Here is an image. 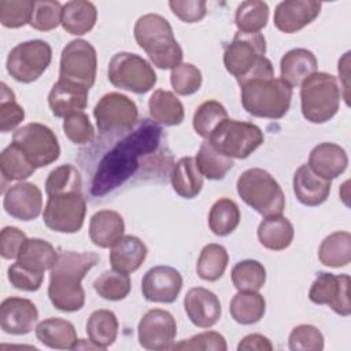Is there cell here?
<instances>
[{
	"label": "cell",
	"mask_w": 351,
	"mask_h": 351,
	"mask_svg": "<svg viewBox=\"0 0 351 351\" xmlns=\"http://www.w3.org/2000/svg\"><path fill=\"white\" fill-rule=\"evenodd\" d=\"M162 137V129L144 119L136 130L107 152L99 163L93 176L90 192L93 196H103L115 189L130 178L141 166V160H147L155 154Z\"/></svg>",
	"instance_id": "obj_1"
},
{
	"label": "cell",
	"mask_w": 351,
	"mask_h": 351,
	"mask_svg": "<svg viewBox=\"0 0 351 351\" xmlns=\"http://www.w3.org/2000/svg\"><path fill=\"white\" fill-rule=\"evenodd\" d=\"M100 256L96 252L63 251L51 269L48 298L55 308L74 313L85 304V291L81 280L97 265Z\"/></svg>",
	"instance_id": "obj_2"
},
{
	"label": "cell",
	"mask_w": 351,
	"mask_h": 351,
	"mask_svg": "<svg viewBox=\"0 0 351 351\" xmlns=\"http://www.w3.org/2000/svg\"><path fill=\"white\" fill-rule=\"evenodd\" d=\"M266 38L262 33L237 32L225 48L223 64L239 85L261 77H274L271 62L265 56Z\"/></svg>",
	"instance_id": "obj_3"
},
{
	"label": "cell",
	"mask_w": 351,
	"mask_h": 351,
	"mask_svg": "<svg viewBox=\"0 0 351 351\" xmlns=\"http://www.w3.org/2000/svg\"><path fill=\"white\" fill-rule=\"evenodd\" d=\"M134 38L158 69H174L182 63V48L177 43L173 27L158 14H145L134 25Z\"/></svg>",
	"instance_id": "obj_4"
},
{
	"label": "cell",
	"mask_w": 351,
	"mask_h": 351,
	"mask_svg": "<svg viewBox=\"0 0 351 351\" xmlns=\"http://www.w3.org/2000/svg\"><path fill=\"white\" fill-rule=\"evenodd\" d=\"M244 110L258 118L280 119L291 106L292 88L281 78L261 77L240 85Z\"/></svg>",
	"instance_id": "obj_5"
},
{
	"label": "cell",
	"mask_w": 351,
	"mask_h": 351,
	"mask_svg": "<svg viewBox=\"0 0 351 351\" xmlns=\"http://www.w3.org/2000/svg\"><path fill=\"white\" fill-rule=\"evenodd\" d=\"M236 186L241 200L262 217L282 215L285 196L269 171L259 167L248 169L241 173Z\"/></svg>",
	"instance_id": "obj_6"
},
{
	"label": "cell",
	"mask_w": 351,
	"mask_h": 351,
	"mask_svg": "<svg viewBox=\"0 0 351 351\" xmlns=\"http://www.w3.org/2000/svg\"><path fill=\"white\" fill-rule=\"evenodd\" d=\"M303 117L311 123H325L339 111L341 88L335 75L318 71L300 85Z\"/></svg>",
	"instance_id": "obj_7"
},
{
	"label": "cell",
	"mask_w": 351,
	"mask_h": 351,
	"mask_svg": "<svg viewBox=\"0 0 351 351\" xmlns=\"http://www.w3.org/2000/svg\"><path fill=\"white\" fill-rule=\"evenodd\" d=\"M263 133L254 123L225 119L208 137V143L230 159H245L263 144Z\"/></svg>",
	"instance_id": "obj_8"
},
{
	"label": "cell",
	"mask_w": 351,
	"mask_h": 351,
	"mask_svg": "<svg viewBox=\"0 0 351 351\" xmlns=\"http://www.w3.org/2000/svg\"><path fill=\"white\" fill-rule=\"evenodd\" d=\"M108 81L115 88L143 95L155 86L158 78L151 63L140 55L118 52L108 63Z\"/></svg>",
	"instance_id": "obj_9"
},
{
	"label": "cell",
	"mask_w": 351,
	"mask_h": 351,
	"mask_svg": "<svg viewBox=\"0 0 351 351\" xmlns=\"http://www.w3.org/2000/svg\"><path fill=\"white\" fill-rule=\"evenodd\" d=\"M86 202L82 191H69L48 196L43 219L48 229L58 233H77L85 219Z\"/></svg>",
	"instance_id": "obj_10"
},
{
	"label": "cell",
	"mask_w": 351,
	"mask_h": 351,
	"mask_svg": "<svg viewBox=\"0 0 351 351\" xmlns=\"http://www.w3.org/2000/svg\"><path fill=\"white\" fill-rule=\"evenodd\" d=\"M52 60V48L44 40H29L15 45L7 56V71L18 82L40 78Z\"/></svg>",
	"instance_id": "obj_11"
},
{
	"label": "cell",
	"mask_w": 351,
	"mask_h": 351,
	"mask_svg": "<svg viewBox=\"0 0 351 351\" xmlns=\"http://www.w3.org/2000/svg\"><path fill=\"white\" fill-rule=\"evenodd\" d=\"M12 143L22 149L36 169L53 163L60 155L58 137L48 126L38 122H30L16 129Z\"/></svg>",
	"instance_id": "obj_12"
},
{
	"label": "cell",
	"mask_w": 351,
	"mask_h": 351,
	"mask_svg": "<svg viewBox=\"0 0 351 351\" xmlns=\"http://www.w3.org/2000/svg\"><path fill=\"white\" fill-rule=\"evenodd\" d=\"M97 55L95 47L85 40H73L62 51L59 80L90 89L96 80Z\"/></svg>",
	"instance_id": "obj_13"
},
{
	"label": "cell",
	"mask_w": 351,
	"mask_h": 351,
	"mask_svg": "<svg viewBox=\"0 0 351 351\" xmlns=\"http://www.w3.org/2000/svg\"><path fill=\"white\" fill-rule=\"evenodd\" d=\"M93 117L99 132L117 133L130 130L137 123L138 108L126 95L110 92L96 103Z\"/></svg>",
	"instance_id": "obj_14"
},
{
	"label": "cell",
	"mask_w": 351,
	"mask_h": 351,
	"mask_svg": "<svg viewBox=\"0 0 351 351\" xmlns=\"http://www.w3.org/2000/svg\"><path fill=\"white\" fill-rule=\"evenodd\" d=\"M138 343L145 350L162 351L173 348L177 335V324L174 317L162 308L148 310L140 319Z\"/></svg>",
	"instance_id": "obj_15"
},
{
	"label": "cell",
	"mask_w": 351,
	"mask_h": 351,
	"mask_svg": "<svg viewBox=\"0 0 351 351\" xmlns=\"http://www.w3.org/2000/svg\"><path fill=\"white\" fill-rule=\"evenodd\" d=\"M348 288L350 276L319 271L310 287L308 298L315 304H326L336 314L348 317L351 313Z\"/></svg>",
	"instance_id": "obj_16"
},
{
	"label": "cell",
	"mask_w": 351,
	"mask_h": 351,
	"mask_svg": "<svg viewBox=\"0 0 351 351\" xmlns=\"http://www.w3.org/2000/svg\"><path fill=\"white\" fill-rule=\"evenodd\" d=\"M182 288L181 273L171 266L151 267L141 280V292L148 302L173 303Z\"/></svg>",
	"instance_id": "obj_17"
},
{
	"label": "cell",
	"mask_w": 351,
	"mask_h": 351,
	"mask_svg": "<svg viewBox=\"0 0 351 351\" xmlns=\"http://www.w3.org/2000/svg\"><path fill=\"white\" fill-rule=\"evenodd\" d=\"M3 207L8 215L19 221H33L43 210L41 189L33 182H18L4 192Z\"/></svg>",
	"instance_id": "obj_18"
},
{
	"label": "cell",
	"mask_w": 351,
	"mask_h": 351,
	"mask_svg": "<svg viewBox=\"0 0 351 351\" xmlns=\"http://www.w3.org/2000/svg\"><path fill=\"white\" fill-rule=\"evenodd\" d=\"M38 319L36 304L25 298L11 296L0 304V326L8 335H26L32 332Z\"/></svg>",
	"instance_id": "obj_19"
},
{
	"label": "cell",
	"mask_w": 351,
	"mask_h": 351,
	"mask_svg": "<svg viewBox=\"0 0 351 351\" xmlns=\"http://www.w3.org/2000/svg\"><path fill=\"white\" fill-rule=\"evenodd\" d=\"M321 7L314 0H285L277 4L273 21L280 32L296 33L319 15Z\"/></svg>",
	"instance_id": "obj_20"
},
{
	"label": "cell",
	"mask_w": 351,
	"mask_h": 351,
	"mask_svg": "<svg viewBox=\"0 0 351 351\" xmlns=\"http://www.w3.org/2000/svg\"><path fill=\"white\" fill-rule=\"evenodd\" d=\"M184 308L189 321L197 328L214 326L222 314L218 296L203 287L191 288L184 298Z\"/></svg>",
	"instance_id": "obj_21"
},
{
	"label": "cell",
	"mask_w": 351,
	"mask_h": 351,
	"mask_svg": "<svg viewBox=\"0 0 351 351\" xmlns=\"http://www.w3.org/2000/svg\"><path fill=\"white\" fill-rule=\"evenodd\" d=\"M88 92L89 89L81 85L58 80L48 93V104L52 114L58 118H66L84 111L88 106Z\"/></svg>",
	"instance_id": "obj_22"
},
{
	"label": "cell",
	"mask_w": 351,
	"mask_h": 351,
	"mask_svg": "<svg viewBox=\"0 0 351 351\" xmlns=\"http://www.w3.org/2000/svg\"><path fill=\"white\" fill-rule=\"evenodd\" d=\"M348 165V156L344 148L335 143H321L315 145L310 155L307 166L321 178L332 181L344 173Z\"/></svg>",
	"instance_id": "obj_23"
},
{
	"label": "cell",
	"mask_w": 351,
	"mask_h": 351,
	"mask_svg": "<svg viewBox=\"0 0 351 351\" xmlns=\"http://www.w3.org/2000/svg\"><path fill=\"white\" fill-rule=\"evenodd\" d=\"M330 181L317 176L307 165H302L293 174V193L296 199L308 207L322 204L330 193Z\"/></svg>",
	"instance_id": "obj_24"
},
{
	"label": "cell",
	"mask_w": 351,
	"mask_h": 351,
	"mask_svg": "<svg viewBox=\"0 0 351 351\" xmlns=\"http://www.w3.org/2000/svg\"><path fill=\"white\" fill-rule=\"evenodd\" d=\"M125 232L122 215L114 210H99L89 221L90 241L100 248H111Z\"/></svg>",
	"instance_id": "obj_25"
},
{
	"label": "cell",
	"mask_w": 351,
	"mask_h": 351,
	"mask_svg": "<svg viewBox=\"0 0 351 351\" xmlns=\"http://www.w3.org/2000/svg\"><path fill=\"white\" fill-rule=\"evenodd\" d=\"M317 58L306 48H295L288 51L280 62L281 80L291 88L302 85L311 74L317 73Z\"/></svg>",
	"instance_id": "obj_26"
},
{
	"label": "cell",
	"mask_w": 351,
	"mask_h": 351,
	"mask_svg": "<svg viewBox=\"0 0 351 351\" xmlns=\"http://www.w3.org/2000/svg\"><path fill=\"white\" fill-rule=\"evenodd\" d=\"M147 245L136 236H122L110 250V263L114 270L122 273L136 271L147 258Z\"/></svg>",
	"instance_id": "obj_27"
},
{
	"label": "cell",
	"mask_w": 351,
	"mask_h": 351,
	"mask_svg": "<svg viewBox=\"0 0 351 351\" xmlns=\"http://www.w3.org/2000/svg\"><path fill=\"white\" fill-rule=\"evenodd\" d=\"M36 337L40 343L55 350H73L78 347L74 325L63 318L51 317L37 324Z\"/></svg>",
	"instance_id": "obj_28"
},
{
	"label": "cell",
	"mask_w": 351,
	"mask_h": 351,
	"mask_svg": "<svg viewBox=\"0 0 351 351\" xmlns=\"http://www.w3.org/2000/svg\"><path fill=\"white\" fill-rule=\"evenodd\" d=\"M97 19L96 5L86 0L67 1L62 8L63 29L73 36H82L90 32Z\"/></svg>",
	"instance_id": "obj_29"
},
{
	"label": "cell",
	"mask_w": 351,
	"mask_h": 351,
	"mask_svg": "<svg viewBox=\"0 0 351 351\" xmlns=\"http://www.w3.org/2000/svg\"><path fill=\"white\" fill-rule=\"evenodd\" d=\"M293 225L282 215L267 217L258 226L259 243L271 251L288 248L293 240Z\"/></svg>",
	"instance_id": "obj_30"
},
{
	"label": "cell",
	"mask_w": 351,
	"mask_h": 351,
	"mask_svg": "<svg viewBox=\"0 0 351 351\" xmlns=\"http://www.w3.org/2000/svg\"><path fill=\"white\" fill-rule=\"evenodd\" d=\"M149 115L165 126H176L184 121L185 111L180 99L170 90L158 89L148 100Z\"/></svg>",
	"instance_id": "obj_31"
},
{
	"label": "cell",
	"mask_w": 351,
	"mask_h": 351,
	"mask_svg": "<svg viewBox=\"0 0 351 351\" xmlns=\"http://www.w3.org/2000/svg\"><path fill=\"white\" fill-rule=\"evenodd\" d=\"M171 186L177 195L185 199L197 196L203 188V176L191 156L181 158L174 163L170 174Z\"/></svg>",
	"instance_id": "obj_32"
},
{
	"label": "cell",
	"mask_w": 351,
	"mask_h": 351,
	"mask_svg": "<svg viewBox=\"0 0 351 351\" xmlns=\"http://www.w3.org/2000/svg\"><path fill=\"white\" fill-rule=\"evenodd\" d=\"M58 256L59 254L51 243L33 237L23 243L16 262L34 271L44 273L45 270H51L53 267Z\"/></svg>",
	"instance_id": "obj_33"
},
{
	"label": "cell",
	"mask_w": 351,
	"mask_h": 351,
	"mask_svg": "<svg viewBox=\"0 0 351 351\" xmlns=\"http://www.w3.org/2000/svg\"><path fill=\"white\" fill-rule=\"evenodd\" d=\"M229 311L237 324L252 325L263 318L266 302L256 291H239L230 300Z\"/></svg>",
	"instance_id": "obj_34"
},
{
	"label": "cell",
	"mask_w": 351,
	"mask_h": 351,
	"mask_svg": "<svg viewBox=\"0 0 351 351\" xmlns=\"http://www.w3.org/2000/svg\"><path fill=\"white\" fill-rule=\"evenodd\" d=\"M118 319L111 310L100 308L93 311L86 321V335L89 341L97 348H107L114 344L118 336Z\"/></svg>",
	"instance_id": "obj_35"
},
{
	"label": "cell",
	"mask_w": 351,
	"mask_h": 351,
	"mask_svg": "<svg viewBox=\"0 0 351 351\" xmlns=\"http://www.w3.org/2000/svg\"><path fill=\"white\" fill-rule=\"evenodd\" d=\"M318 258L328 267H344L351 261V234L344 230L326 236L318 248Z\"/></svg>",
	"instance_id": "obj_36"
},
{
	"label": "cell",
	"mask_w": 351,
	"mask_h": 351,
	"mask_svg": "<svg viewBox=\"0 0 351 351\" xmlns=\"http://www.w3.org/2000/svg\"><path fill=\"white\" fill-rule=\"evenodd\" d=\"M228 262L229 255L226 248L221 244L210 243L200 251L196 263L197 276L204 281H217L223 276Z\"/></svg>",
	"instance_id": "obj_37"
},
{
	"label": "cell",
	"mask_w": 351,
	"mask_h": 351,
	"mask_svg": "<svg viewBox=\"0 0 351 351\" xmlns=\"http://www.w3.org/2000/svg\"><path fill=\"white\" fill-rule=\"evenodd\" d=\"M240 223V208L232 199H218L210 208L208 226L215 236L230 234Z\"/></svg>",
	"instance_id": "obj_38"
},
{
	"label": "cell",
	"mask_w": 351,
	"mask_h": 351,
	"mask_svg": "<svg viewBox=\"0 0 351 351\" xmlns=\"http://www.w3.org/2000/svg\"><path fill=\"white\" fill-rule=\"evenodd\" d=\"M195 162L202 176L208 180H222L234 165L233 159L218 152L207 140L202 143Z\"/></svg>",
	"instance_id": "obj_39"
},
{
	"label": "cell",
	"mask_w": 351,
	"mask_h": 351,
	"mask_svg": "<svg viewBox=\"0 0 351 351\" xmlns=\"http://www.w3.org/2000/svg\"><path fill=\"white\" fill-rule=\"evenodd\" d=\"M0 170L4 181H22L29 178L36 167L22 149L11 143L0 154Z\"/></svg>",
	"instance_id": "obj_40"
},
{
	"label": "cell",
	"mask_w": 351,
	"mask_h": 351,
	"mask_svg": "<svg viewBox=\"0 0 351 351\" xmlns=\"http://www.w3.org/2000/svg\"><path fill=\"white\" fill-rule=\"evenodd\" d=\"M269 19V5L259 0L243 1L234 15V22L239 32L243 33H261V30L267 25Z\"/></svg>",
	"instance_id": "obj_41"
},
{
	"label": "cell",
	"mask_w": 351,
	"mask_h": 351,
	"mask_svg": "<svg viewBox=\"0 0 351 351\" xmlns=\"http://www.w3.org/2000/svg\"><path fill=\"white\" fill-rule=\"evenodd\" d=\"M232 282L237 291H259L266 282V269L255 259H244L232 269Z\"/></svg>",
	"instance_id": "obj_42"
},
{
	"label": "cell",
	"mask_w": 351,
	"mask_h": 351,
	"mask_svg": "<svg viewBox=\"0 0 351 351\" xmlns=\"http://www.w3.org/2000/svg\"><path fill=\"white\" fill-rule=\"evenodd\" d=\"M93 288L96 293L111 302L122 300L125 299L132 288V281L128 273H122L118 270H107L103 274H100L95 282Z\"/></svg>",
	"instance_id": "obj_43"
},
{
	"label": "cell",
	"mask_w": 351,
	"mask_h": 351,
	"mask_svg": "<svg viewBox=\"0 0 351 351\" xmlns=\"http://www.w3.org/2000/svg\"><path fill=\"white\" fill-rule=\"evenodd\" d=\"M228 118V111L219 101L207 100L193 114V129L200 137L208 140L215 128Z\"/></svg>",
	"instance_id": "obj_44"
},
{
	"label": "cell",
	"mask_w": 351,
	"mask_h": 351,
	"mask_svg": "<svg viewBox=\"0 0 351 351\" xmlns=\"http://www.w3.org/2000/svg\"><path fill=\"white\" fill-rule=\"evenodd\" d=\"M69 191H82L81 173L73 165L58 166L47 177L45 193L51 196Z\"/></svg>",
	"instance_id": "obj_45"
},
{
	"label": "cell",
	"mask_w": 351,
	"mask_h": 351,
	"mask_svg": "<svg viewBox=\"0 0 351 351\" xmlns=\"http://www.w3.org/2000/svg\"><path fill=\"white\" fill-rule=\"evenodd\" d=\"M34 10L33 0H1L0 22L4 27L18 29L30 23Z\"/></svg>",
	"instance_id": "obj_46"
},
{
	"label": "cell",
	"mask_w": 351,
	"mask_h": 351,
	"mask_svg": "<svg viewBox=\"0 0 351 351\" xmlns=\"http://www.w3.org/2000/svg\"><path fill=\"white\" fill-rule=\"evenodd\" d=\"M25 119V110L16 103L14 92L1 82L0 85V130L3 133L14 130Z\"/></svg>",
	"instance_id": "obj_47"
},
{
	"label": "cell",
	"mask_w": 351,
	"mask_h": 351,
	"mask_svg": "<svg viewBox=\"0 0 351 351\" xmlns=\"http://www.w3.org/2000/svg\"><path fill=\"white\" fill-rule=\"evenodd\" d=\"M63 5L56 0L34 1V10L30 19V26L40 32L56 29L62 22Z\"/></svg>",
	"instance_id": "obj_48"
},
{
	"label": "cell",
	"mask_w": 351,
	"mask_h": 351,
	"mask_svg": "<svg viewBox=\"0 0 351 351\" xmlns=\"http://www.w3.org/2000/svg\"><path fill=\"white\" fill-rule=\"evenodd\" d=\"M202 73L192 63H180L171 70L170 82L177 95L189 96L196 93L202 86Z\"/></svg>",
	"instance_id": "obj_49"
},
{
	"label": "cell",
	"mask_w": 351,
	"mask_h": 351,
	"mask_svg": "<svg viewBox=\"0 0 351 351\" xmlns=\"http://www.w3.org/2000/svg\"><path fill=\"white\" fill-rule=\"evenodd\" d=\"M288 344L292 351H321L324 350V335L314 325L302 324L292 329Z\"/></svg>",
	"instance_id": "obj_50"
},
{
	"label": "cell",
	"mask_w": 351,
	"mask_h": 351,
	"mask_svg": "<svg viewBox=\"0 0 351 351\" xmlns=\"http://www.w3.org/2000/svg\"><path fill=\"white\" fill-rule=\"evenodd\" d=\"M63 132L66 137L75 145L88 144L95 137V129L89 121V117L84 111L66 117L63 121Z\"/></svg>",
	"instance_id": "obj_51"
},
{
	"label": "cell",
	"mask_w": 351,
	"mask_h": 351,
	"mask_svg": "<svg viewBox=\"0 0 351 351\" xmlns=\"http://www.w3.org/2000/svg\"><path fill=\"white\" fill-rule=\"evenodd\" d=\"M225 337L214 330H207L192 336L188 340H182L173 346V350H193V351H226Z\"/></svg>",
	"instance_id": "obj_52"
},
{
	"label": "cell",
	"mask_w": 351,
	"mask_h": 351,
	"mask_svg": "<svg viewBox=\"0 0 351 351\" xmlns=\"http://www.w3.org/2000/svg\"><path fill=\"white\" fill-rule=\"evenodd\" d=\"M7 276H8V281L14 288L26 291V292H34L40 289L44 281V273L34 271L21 265L19 262H15L8 267Z\"/></svg>",
	"instance_id": "obj_53"
},
{
	"label": "cell",
	"mask_w": 351,
	"mask_h": 351,
	"mask_svg": "<svg viewBox=\"0 0 351 351\" xmlns=\"http://www.w3.org/2000/svg\"><path fill=\"white\" fill-rule=\"evenodd\" d=\"M169 7L173 14L185 23H195L202 21L207 14V4L204 0H171Z\"/></svg>",
	"instance_id": "obj_54"
},
{
	"label": "cell",
	"mask_w": 351,
	"mask_h": 351,
	"mask_svg": "<svg viewBox=\"0 0 351 351\" xmlns=\"http://www.w3.org/2000/svg\"><path fill=\"white\" fill-rule=\"evenodd\" d=\"M27 240L26 234L15 228L5 226L0 233V254L4 259H16L23 243Z\"/></svg>",
	"instance_id": "obj_55"
},
{
	"label": "cell",
	"mask_w": 351,
	"mask_h": 351,
	"mask_svg": "<svg viewBox=\"0 0 351 351\" xmlns=\"http://www.w3.org/2000/svg\"><path fill=\"white\" fill-rule=\"evenodd\" d=\"M239 351H271L273 344L271 341L259 333L247 335L243 337L237 346Z\"/></svg>",
	"instance_id": "obj_56"
},
{
	"label": "cell",
	"mask_w": 351,
	"mask_h": 351,
	"mask_svg": "<svg viewBox=\"0 0 351 351\" xmlns=\"http://www.w3.org/2000/svg\"><path fill=\"white\" fill-rule=\"evenodd\" d=\"M339 77H340V88L344 89L343 97L346 100V104H350V84H348V75H350V52H346L343 58L339 60Z\"/></svg>",
	"instance_id": "obj_57"
},
{
	"label": "cell",
	"mask_w": 351,
	"mask_h": 351,
	"mask_svg": "<svg viewBox=\"0 0 351 351\" xmlns=\"http://www.w3.org/2000/svg\"><path fill=\"white\" fill-rule=\"evenodd\" d=\"M341 189H344V191H346V193L341 196V199L344 200L346 206H348V200H347V197H348V193H347V191H348V181H346V182L341 185Z\"/></svg>",
	"instance_id": "obj_58"
}]
</instances>
